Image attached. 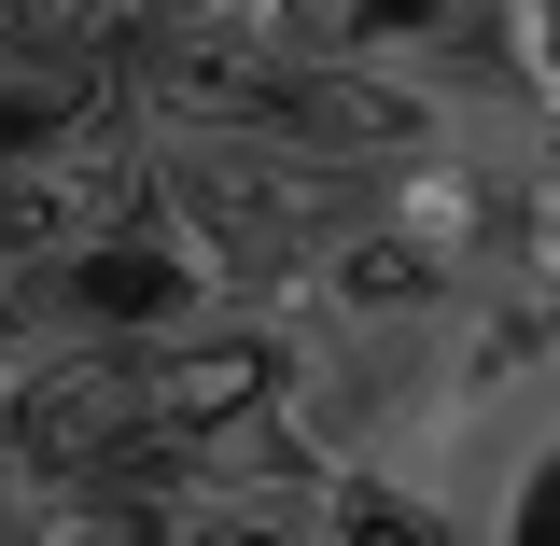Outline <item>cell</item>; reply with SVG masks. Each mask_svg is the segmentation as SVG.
I'll return each mask as SVG.
<instances>
[{"label":"cell","instance_id":"1","mask_svg":"<svg viewBox=\"0 0 560 546\" xmlns=\"http://www.w3.org/2000/svg\"><path fill=\"white\" fill-rule=\"evenodd\" d=\"M140 224L197 267L210 309H308V280L337 253L378 183H350L294 140H140Z\"/></svg>","mask_w":560,"mask_h":546},{"label":"cell","instance_id":"4","mask_svg":"<svg viewBox=\"0 0 560 546\" xmlns=\"http://www.w3.org/2000/svg\"><path fill=\"white\" fill-rule=\"evenodd\" d=\"M294 364H308V309H197L183 337H154V420H168V449H210L238 420L294 407Z\"/></svg>","mask_w":560,"mask_h":546},{"label":"cell","instance_id":"2","mask_svg":"<svg viewBox=\"0 0 560 546\" xmlns=\"http://www.w3.org/2000/svg\"><path fill=\"white\" fill-rule=\"evenodd\" d=\"M127 463H168L154 337L28 309L14 323V364H0V477H127Z\"/></svg>","mask_w":560,"mask_h":546},{"label":"cell","instance_id":"3","mask_svg":"<svg viewBox=\"0 0 560 546\" xmlns=\"http://www.w3.org/2000/svg\"><path fill=\"white\" fill-rule=\"evenodd\" d=\"M113 98H127L140 140H280V113H294V57L210 28V14H168V28H140L127 57H113Z\"/></svg>","mask_w":560,"mask_h":546}]
</instances>
